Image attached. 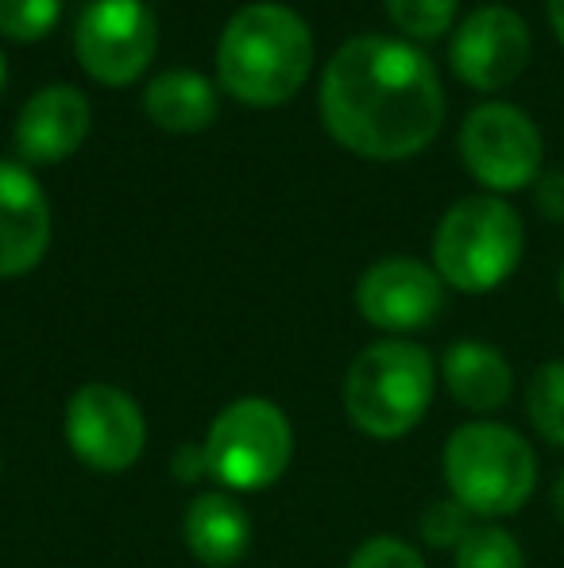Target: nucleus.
<instances>
[{"label":"nucleus","instance_id":"nucleus-6","mask_svg":"<svg viewBox=\"0 0 564 568\" xmlns=\"http://www.w3.org/2000/svg\"><path fill=\"white\" fill-rule=\"evenodd\" d=\"M209 476L233 491H267L279 484L294 456V429L279 403L244 395L209 422L202 442Z\"/></svg>","mask_w":564,"mask_h":568},{"label":"nucleus","instance_id":"nucleus-3","mask_svg":"<svg viewBox=\"0 0 564 568\" xmlns=\"http://www.w3.org/2000/svg\"><path fill=\"white\" fill-rule=\"evenodd\" d=\"M449 495L475 518H511L537 487V453L519 429L475 418L449 434L441 453Z\"/></svg>","mask_w":564,"mask_h":568},{"label":"nucleus","instance_id":"nucleus-24","mask_svg":"<svg viewBox=\"0 0 564 568\" xmlns=\"http://www.w3.org/2000/svg\"><path fill=\"white\" fill-rule=\"evenodd\" d=\"M209 476V464H205V449L202 445H182L178 453H174V479H182V484H194V479Z\"/></svg>","mask_w":564,"mask_h":568},{"label":"nucleus","instance_id":"nucleus-5","mask_svg":"<svg viewBox=\"0 0 564 568\" xmlns=\"http://www.w3.org/2000/svg\"><path fill=\"white\" fill-rule=\"evenodd\" d=\"M526 229L495 194L460 197L433 232V271L460 294H491L519 271Z\"/></svg>","mask_w":564,"mask_h":568},{"label":"nucleus","instance_id":"nucleus-10","mask_svg":"<svg viewBox=\"0 0 564 568\" xmlns=\"http://www.w3.org/2000/svg\"><path fill=\"white\" fill-rule=\"evenodd\" d=\"M530 23L506 4H483L464 16L449 47L452 74L475 93H495L519 82L530 67Z\"/></svg>","mask_w":564,"mask_h":568},{"label":"nucleus","instance_id":"nucleus-12","mask_svg":"<svg viewBox=\"0 0 564 568\" xmlns=\"http://www.w3.org/2000/svg\"><path fill=\"white\" fill-rule=\"evenodd\" d=\"M51 247V202L20 163H0V278H20Z\"/></svg>","mask_w":564,"mask_h":568},{"label":"nucleus","instance_id":"nucleus-21","mask_svg":"<svg viewBox=\"0 0 564 568\" xmlns=\"http://www.w3.org/2000/svg\"><path fill=\"white\" fill-rule=\"evenodd\" d=\"M472 510L460 507L457 499H433L429 507L422 510V518H418V530H422V538L429 541L433 549H457L460 541H464V534L472 530Z\"/></svg>","mask_w":564,"mask_h":568},{"label":"nucleus","instance_id":"nucleus-11","mask_svg":"<svg viewBox=\"0 0 564 568\" xmlns=\"http://www.w3.org/2000/svg\"><path fill=\"white\" fill-rule=\"evenodd\" d=\"M356 310L383 333H418L444 310V283L429 263L387 255L371 263L356 283Z\"/></svg>","mask_w":564,"mask_h":568},{"label":"nucleus","instance_id":"nucleus-1","mask_svg":"<svg viewBox=\"0 0 564 568\" xmlns=\"http://www.w3.org/2000/svg\"><path fill=\"white\" fill-rule=\"evenodd\" d=\"M321 120L360 159L399 163L437 140L444 90L422 47L394 36H356L321 74Z\"/></svg>","mask_w":564,"mask_h":568},{"label":"nucleus","instance_id":"nucleus-25","mask_svg":"<svg viewBox=\"0 0 564 568\" xmlns=\"http://www.w3.org/2000/svg\"><path fill=\"white\" fill-rule=\"evenodd\" d=\"M545 12H550L553 36H557V43L564 47V0H545Z\"/></svg>","mask_w":564,"mask_h":568},{"label":"nucleus","instance_id":"nucleus-19","mask_svg":"<svg viewBox=\"0 0 564 568\" xmlns=\"http://www.w3.org/2000/svg\"><path fill=\"white\" fill-rule=\"evenodd\" d=\"M391 23L414 43H433L457 23L460 0H383Z\"/></svg>","mask_w":564,"mask_h":568},{"label":"nucleus","instance_id":"nucleus-13","mask_svg":"<svg viewBox=\"0 0 564 568\" xmlns=\"http://www.w3.org/2000/svg\"><path fill=\"white\" fill-rule=\"evenodd\" d=\"M90 98L74 85H43L39 93H31L28 105L20 109L16 120V151L28 163H62L70 159L90 135Z\"/></svg>","mask_w":564,"mask_h":568},{"label":"nucleus","instance_id":"nucleus-23","mask_svg":"<svg viewBox=\"0 0 564 568\" xmlns=\"http://www.w3.org/2000/svg\"><path fill=\"white\" fill-rule=\"evenodd\" d=\"M534 205L545 221L564 225V171H542L534 182Z\"/></svg>","mask_w":564,"mask_h":568},{"label":"nucleus","instance_id":"nucleus-26","mask_svg":"<svg viewBox=\"0 0 564 568\" xmlns=\"http://www.w3.org/2000/svg\"><path fill=\"white\" fill-rule=\"evenodd\" d=\"M550 499H553V515H557L561 523H564V471L557 476V484H553V495H550Z\"/></svg>","mask_w":564,"mask_h":568},{"label":"nucleus","instance_id":"nucleus-14","mask_svg":"<svg viewBox=\"0 0 564 568\" xmlns=\"http://www.w3.org/2000/svg\"><path fill=\"white\" fill-rule=\"evenodd\" d=\"M449 395L472 414H495L514 395V367L488 341H452L441 356Z\"/></svg>","mask_w":564,"mask_h":568},{"label":"nucleus","instance_id":"nucleus-18","mask_svg":"<svg viewBox=\"0 0 564 568\" xmlns=\"http://www.w3.org/2000/svg\"><path fill=\"white\" fill-rule=\"evenodd\" d=\"M452 568H526L519 538L503 526H472L457 549H452Z\"/></svg>","mask_w":564,"mask_h":568},{"label":"nucleus","instance_id":"nucleus-7","mask_svg":"<svg viewBox=\"0 0 564 568\" xmlns=\"http://www.w3.org/2000/svg\"><path fill=\"white\" fill-rule=\"evenodd\" d=\"M545 143L537 124L511 101L475 105L460 124V159L491 194H514L537 182Z\"/></svg>","mask_w":564,"mask_h":568},{"label":"nucleus","instance_id":"nucleus-22","mask_svg":"<svg viewBox=\"0 0 564 568\" xmlns=\"http://www.w3.org/2000/svg\"><path fill=\"white\" fill-rule=\"evenodd\" d=\"M345 568H425V557L410 541L379 534V538H368L363 546H356V554L348 557Z\"/></svg>","mask_w":564,"mask_h":568},{"label":"nucleus","instance_id":"nucleus-27","mask_svg":"<svg viewBox=\"0 0 564 568\" xmlns=\"http://www.w3.org/2000/svg\"><path fill=\"white\" fill-rule=\"evenodd\" d=\"M8 82V62H4V51H0V90H4Z\"/></svg>","mask_w":564,"mask_h":568},{"label":"nucleus","instance_id":"nucleus-16","mask_svg":"<svg viewBox=\"0 0 564 568\" xmlns=\"http://www.w3.org/2000/svg\"><path fill=\"white\" fill-rule=\"evenodd\" d=\"M143 113L166 132H202L217 120V90L197 70H166L143 90Z\"/></svg>","mask_w":564,"mask_h":568},{"label":"nucleus","instance_id":"nucleus-8","mask_svg":"<svg viewBox=\"0 0 564 568\" xmlns=\"http://www.w3.org/2000/svg\"><path fill=\"white\" fill-rule=\"evenodd\" d=\"M158 23L143 0H93L74 31V51L93 82L121 90L147 74Z\"/></svg>","mask_w":564,"mask_h":568},{"label":"nucleus","instance_id":"nucleus-4","mask_svg":"<svg viewBox=\"0 0 564 568\" xmlns=\"http://www.w3.org/2000/svg\"><path fill=\"white\" fill-rule=\"evenodd\" d=\"M437 390L433 356L414 341H376L345 375V410L360 434L399 442L425 418Z\"/></svg>","mask_w":564,"mask_h":568},{"label":"nucleus","instance_id":"nucleus-20","mask_svg":"<svg viewBox=\"0 0 564 568\" xmlns=\"http://www.w3.org/2000/svg\"><path fill=\"white\" fill-rule=\"evenodd\" d=\"M62 16V0H0V36L16 43H35L51 36Z\"/></svg>","mask_w":564,"mask_h":568},{"label":"nucleus","instance_id":"nucleus-15","mask_svg":"<svg viewBox=\"0 0 564 568\" xmlns=\"http://www.w3.org/2000/svg\"><path fill=\"white\" fill-rule=\"evenodd\" d=\"M182 538L202 565L233 568L252 549V515L244 510V503H236V495L205 491L189 503L182 518Z\"/></svg>","mask_w":564,"mask_h":568},{"label":"nucleus","instance_id":"nucleus-17","mask_svg":"<svg viewBox=\"0 0 564 568\" xmlns=\"http://www.w3.org/2000/svg\"><path fill=\"white\" fill-rule=\"evenodd\" d=\"M526 414L542 442H550L553 449H564V359H550L530 375Z\"/></svg>","mask_w":564,"mask_h":568},{"label":"nucleus","instance_id":"nucleus-9","mask_svg":"<svg viewBox=\"0 0 564 568\" xmlns=\"http://www.w3.org/2000/svg\"><path fill=\"white\" fill-rule=\"evenodd\" d=\"M66 445L93 471H129L147 445V418L129 390L113 383H85L70 395L62 418Z\"/></svg>","mask_w":564,"mask_h":568},{"label":"nucleus","instance_id":"nucleus-28","mask_svg":"<svg viewBox=\"0 0 564 568\" xmlns=\"http://www.w3.org/2000/svg\"><path fill=\"white\" fill-rule=\"evenodd\" d=\"M557 294H561V306H564V263H561V278H557Z\"/></svg>","mask_w":564,"mask_h":568},{"label":"nucleus","instance_id":"nucleus-2","mask_svg":"<svg viewBox=\"0 0 564 568\" xmlns=\"http://www.w3.org/2000/svg\"><path fill=\"white\" fill-rule=\"evenodd\" d=\"M314 67V31L294 8L244 4L225 23L217 43V78L236 101L271 109L306 85Z\"/></svg>","mask_w":564,"mask_h":568}]
</instances>
